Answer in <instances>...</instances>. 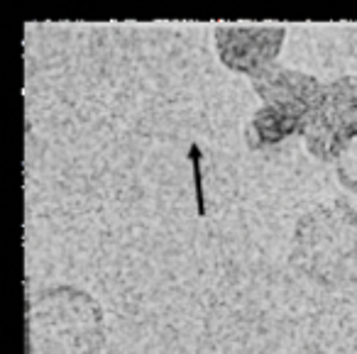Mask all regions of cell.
Returning a JSON list of instances; mask_svg holds the SVG:
<instances>
[{"instance_id": "cell-6", "label": "cell", "mask_w": 357, "mask_h": 354, "mask_svg": "<svg viewBox=\"0 0 357 354\" xmlns=\"http://www.w3.org/2000/svg\"><path fill=\"white\" fill-rule=\"evenodd\" d=\"M308 120L296 118L291 113H284L272 105H264L252 115L248 125V142L252 149H264L274 147V144L284 142L287 137L296 132H306Z\"/></svg>"}, {"instance_id": "cell-1", "label": "cell", "mask_w": 357, "mask_h": 354, "mask_svg": "<svg viewBox=\"0 0 357 354\" xmlns=\"http://www.w3.org/2000/svg\"><path fill=\"white\" fill-rule=\"evenodd\" d=\"M103 337V308L76 286H50L27 303V354H96Z\"/></svg>"}, {"instance_id": "cell-4", "label": "cell", "mask_w": 357, "mask_h": 354, "mask_svg": "<svg viewBox=\"0 0 357 354\" xmlns=\"http://www.w3.org/2000/svg\"><path fill=\"white\" fill-rule=\"evenodd\" d=\"M213 35L220 61L230 71L257 79L274 66L287 30L274 25H218Z\"/></svg>"}, {"instance_id": "cell-5", "label": "cell", "mask_w": 357, "mask_h": 354, "mask_svg": "<svg viewBox=\"0 0 357 354\" xmlns=\"http://www.w3.org/2000/svg\"><path fill=\"white\" fill-rule=\"evenodd\" d=\"M323 88L326 86L318 84V79L313 76L294 69H279V66H272L267 74L255 79V93L264 100V105H272L303 120H311L313 110L323 98Z\"/></svg>"}, {"instance_id": "cell-3", "label": "cell", "mask_w": 357, "mask_h": 354, "mask_svg": "<svg viewBox=\"0 0 357 354\" xmlns=\"http://www.w3.org/2000/svg\"><path fill=\"white\" fill-rule=\"evenodd\" d=\"M306 147L321 162H337L357 139V76H342L323 88L306 125Z\"/></svg>"}, {"instance_id": "cell-7", "label": "cell", "mask_w": 357, "mask_h": 354, "mask_svg": "<svg viewBox=\"0 0 357 354\" xmlns=\"http://www.w3.org/2000/svg\"><path fill=\"white\" fill-rule=\"evenodd\" d=\"M189 162L191 171H194V191H196V213L199 217H206V191H204V152L199 144L189 147Z\"/></svg>"}, {"instance_id": "cell-8", "label": "cell", "mask_w": 357, "mask_h": 354, "mask_svg": "<svg viewBox=\"0 0 357 354\" xmlns=\"http://www.w3.org/2000/svg\"><path fill=\"white\" fill-rule=\"evenodd\" d=\"M337 178L345 183L350 191L357 193V139L340 154L337 159Z\"/></svg>"}, {"instance_id": "cell-2", "label": "cell", "mask_w": 357, "mask_h": 354, "mask_svg": "<svg viewBox=\"0 0 357 354\" xmlns=\"http://www.w3.org/2000/svg\"><path fill=\"white\" fill-rule=\"evenodd\" d=\"M291 261L321 286L357 284V210L345 201L316 206L296 222Z\"/></svg>"}]
</instances>
